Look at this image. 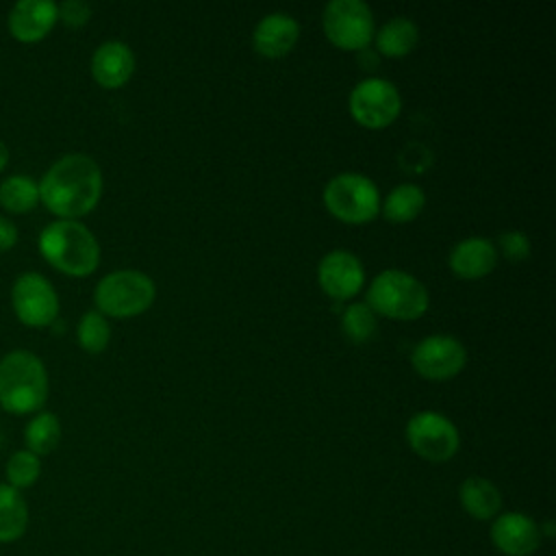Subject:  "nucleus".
Instances as JSON below:
<instances>
[{
    "mask_svg": "<svg viewBox=\"0 0 556 556\" xmlns=\"http://www.w3.org/2000/svg\"><path fill=\"white\" fill-rule=\"evenodd\" d=\"M410 363L428 380H447L465 367L467 350L456 337L430 334L413 348Z\"/></svg>",
    "mask_w": 556,
    "mask_h": 556,
    "instance_id": "nucleus-11",
    "label": "nucleus"
},
{
    "mask_svg": "<svg viewBox=\"0 0 556 556\" xmlns=\"http://www.w3.org/2000/svg\"><path fill=\"white\" fill-rule=\"evenodd\" d=\"M458 500H460L463 510L478 521L495 519L502 513L500 489L482 476L465 478L458 486Z\"/></svg>",
    "mask_w": 556,
    "mask_h": 556,
    "instance_id": "nucleus-18",
    "label": "nucleus"
},
{
    "mask_svg": "<svg viewBox=\"0 0 556 556\" xmlns=\"http://www.w3.org/2000/svg\"><path fill=\"white\" fill-rule=\"evenodd\" d=\"M497 263L495 245L484 237L460 239L450 252V267L456 276L465 280H476L486 276Z\"/></svg>",
    "mask_w": 556,
    "mask_h": 556,
    "instance_id": "nucleus-17",
    "label": "nucleus"
},
{
    "mask_svg": "<svg viewBox=\"0 0 556 556\" xmlns=\"http://www.w3.org/2000/svg\"><path fill=\"white\" fill-rule=\"evenodd\" d=\"M48 391V369L35 352L20 348L0 358V410L35 415L43 410Z\"/></svg>",
    "mask_w": 556,
    "mask_h": 556,
    "instance_id": "nucleus-3",
    "label": "nucleus"
},
{
    "mask_svg": "<svg viewBox=\"0 0 556 556\" xmlns=\"http://www.w3.org/2000/svg\"><path fill=\"white\" fill-rule=\"evenodd\" d=\"M28 504L22 491L0 482V543H15L28 528Z\"/></svg>",
    "mask_w": 556,
    "mask_h": 556,
    "instance_id": "nucleus-19",
    "label": "nucleus"
},
{
    "mask_svg": "<svg viewBox=\"0 0 556 556\" xmlns=\"http://www.w3.org/2000/svg\"><path fill=\"white\" fill-rule=\"evenodd\" d=\"M491 543L504 556H532L541 547L539 523L519 510L500 513L489 530Z\"/></svg>",
    "mask_w": 556,
    "mask_h": 556,
    "instance_id": "nucleus-12",
    "label": "nucleus"
},
{
    "mask_svg": "<svg viewBox=\"0 0 556 556\" xmlns=\"http://www.w3.org/2000/svg\"><path fill=\"white\" fill-rule=\"evenodd\" d=\"M324 33L343 50H365L374 39V13L361 0H330L324 7Z\"/></svg>",
    "mask_w": 556,
    "mask_h": 556,
    "instance_id": "nucleus-8",
    "label": "nucleus"
},
{
    "mask_svg": "<svg viewBox=\"0 0 556 556\" xmlns=\"http://www.w3.org/2000/svg\"><path fill=\"white\" fill-rule=\"evenodd\" d=\"M61 443V421L52 410L35 413L24 426V445L28 452L48 456Z\"/></svg>",
    "mask_w": 556,
    "mask_h": 556,
    "instance_id": "nucleus-21",
    "label": "nucleus"
},
{
    "mask_svg": "<svg viewBox=\"0 0 556 556\" xmlns=\"http://www.w3.org/2000/svg\"><path fill=\"white\" fill-rule=\"evenodd\" d=\"M11 308L20 324L48 328L59 319L61 302L54 285L39 271H22L11 285Z\"/></svg>",
    "mask_w": 556,
    "mask_h": 556,
    "instance_id": "nucleus-7",
    "label": "nucleus"
},
{
    "mask_svg": "<svg viewBox=\"0 0 556 556\" xmlns=\"http://www.w3.org/2000/svg\"><path fill=\"white\" fill-rule=\"evenodd\" d=\"M374 37L378 52L384 56H406L419 41V28L408 17H391Z\"/></svg>",
    "mask_w": 556,
    "mask_h": 556,
    "instance_id": "nucleus-20",
    "label": "nucleus"
},
{
    "mask_svg": "<svg viewBox=\"0 0 556 556\" xmlns=\"http://www.w3.org/2000/svg\"><path fill=\"white\" fill-rule=\"evenodd\" d=\"M500 250L502 254L510 261V263H521L530 256V239L519 232V230H508V232H502L500 239Z\"/></svg>",
    "mask_w": 556,
    "mask_h": 556,
    "instance_id": "nucleus-27",
    "label": "nucleus"
},
{
    "mask_svg": "<svg viewBox=\"0 0 556 556\" xmlns=\"http://www.w3.org/2000/svg\"><path fill=\"white\" fill-rule=\"evenodd\" d=\"M41 476V458L33 452H28L26 447L22 450H15L9 460L4 463V478H7V484L17 489V491H24V489H30Z\"/></svg>",
    "mask_w": 556,
    "mask_h": 556,
    "instance_id": "nucleus-25",
    "label": "nucleus"
},
{
    "mask_svg": "<svg viewBox=\"0 0 556 556\" xmlns=\"http://www.w3.org/2000/svg\"><path fill=\"white\" fill-rule=\"evenodd\" d=\"M400 163L408 172H424L432 163V156L421 143H408V150L404 148L400 154Z\"/></svg>",
    "mask_w": 556,
    "mask_h": 556,
    "instance_id": "nucleus-29",
    "label": "nucleus"
},
{
    "mask_svg": "<svg viewBox=\"0 0 556 556\" xmlns=\"http://www.w3.org/2000/svg\"><path fill=\"white\" fill-rule=\"evenodd\" d=\"M9 159H11V152H9V146L0 139V174L7 169L9 165Z\"/></svg>",
    "mask_w": 556,
    "mask_h": 556,
    "instance_id": "nucleus-31",
    "label": "nucleus"
},
{
    "mask_svg": "<svg viewBox=\"0 0 556 556\" xmlns=\"http://www.w3.org/2000/svg\"><path fill=\"white\" fill-rule=\"evenodd\" d=\"M539 530H541V536L545 534V536H554V523L552 521H547L545 526H539Z\"/></svg>",
    "mask_w": 556,
    "mask_h": 556,
    "instance_id": "nucleus-32",
    "label": "nucleus"
},
{
    "mask_svg": "<svg viewBox=\"0 0 556 556\" xmlns=\"http://www.w3.org/2000/svg\"><path fill=\"white\" fill-rule=\"evenodd\" d=\"M37 250L48 265L74 278L93 274L100 263V243L78 219H54L43 226Z\"/></svg>",
    "mask_w": 556,
    "mask_h": 556,
    "instance_id": "nucleus-2",
    "label": "nucleus"
},
{
    "mask_svg": "<svg viewBox=\"0 0 556 556\" xmlns=\"http://www.w3.org/2000/svg\"><path fill=\"white\" fill-rule=\"evenodd\" d=\"M324 204L341 222L365 224L380 213V193L371 178L358 172H341L326 182Z\"/></svg>",
    "mask_w": 556,
    "mask_h": 556,
    "instance_id": "nucleus-6",
    "label": "nucleus"
},
{
    "mask_svg": "<svg viewBox=\"0 0 556 556\" xmlns=\"http://www.w3.org/2000/svg\"><path fill=\"white\" fill-rule=\"evenodd\" d=\"M91 76L104 89H117L128 83L135 72L132 50L117 39L100 43L91 54Z\"/></svg>",
    "mask_w": 556,
    "mask_h": 556,
    "instance_id": "nucleus-15",
    "label": "nucleus"
},
{
    "mask_svg": "<svg viewBox=\"0 0 556 556\" xmlns=\"http://www.w3.org/2000/svg\"><path fill=\"white\" fill-rule=\"evenodd\" d=\"M156 287L152 278L139 269H117L98 280L93 289L96 311L104 317H135L150 308Z\"/></svg>",
    "mask_w": 556,
    "mask_h": 556,
    "instance_id": "nucleus-5",
    "label": "nucleus"
},
{
    "mask_svg": "<svg viewBox=\"0 0 556 556\" xmlns=\"http://www.w3.org/2000/svg\"><path fill=\"white\" fill-rule=\"evenodd\" d=\"M39 204V185L26 174L4 176L0 182V206L11 215L30 213Z\"/></svg>",
    "mask_w": 556,
    "mask_h": 556,
    "instance_id": "nucleus-22",
    "label": "nucleus"
},
{
    "mask_svg": "<svg viewBox=\"0 0 556 556\" xmlns=\"http://www.w3.org/2000/svg\"><path fill=\"white\" fill-rule=\"evenodd\" d=\"M406 439L410 450L430 463L450 460L460 445L458 428L437 410L415 413L406 424Z\"/></svg>",
    "mask_w": 556,
    "mask_h": 556,
    "instance_id": "nucleus-9",
    "label": "nucleus"
},
{
    "mask_svg": "<svg viewBox=\"0 0 556 556\" xmlns=\"http://www.w3.org/2000/svg\"><path fill=\"white\" fill-rule=\"evenodd\" d=\"M59 22L56 2L52 0H20L7 15L9 35L20 43H37L50 35Z\"/></svg>",
    "mask_w": 556,
    "mask_h": 556,
    "instance_id": "nucleus-14",
    "label": "nucleus"
},
{
    "mask_svg": "<svg viewBox=\"0 0 556 556\" xmlns=\"http://www.w3.org/2000/svg\"><path fill=\"white\" fill-rule=\"evenodd\" d=\"M298 37H300V24L295 22V17L282 11H274V13H267L256 24L252 41L258 54L278 59V56H285L295 46Z\"/></svg>",
    "mask_w": 556,
    "mask_h": 556,
    "instance_id": "nucleus-16",
    "label": "nucleus"
},
{
    "mask_svg": "<svg viewBox=\"0 0 556 556\" xmlns=\"http://www.w3.org/2000/svg\"><path fill=\"white\" fill-rule=\"evenodd\" d=\"M76 341L89 354L104 352L111 341V326H109L106 317L96 308L83 313V317L78 319V326H76Z\"/></svg>",
    "mask_w": 556,
    "mask_h": 556,
    "instance_id": "nucleus-24",
    "label": "nucleus"
},
{
    "mask_svg": "<svg viewBox=\"0 0 556 556\" xmlns=\"http://www.w3.org/2000/svg\"><path fill=\"white\" fill-rule=\"evenodd\" d=\"M317 280L326 295L334 300H350L365 285V267L356 254L348 250H332L321 256Z\"/></svg>",
    "mask_w": 556,
    "mask_h": 556,
    "instance_id": "nucleus-13",
    "label": "nucleus"
},
{
    "mask_svg": "<svg viewBox=\"0 0 556 556\" xmlns=\"http://www.w3.org/2000/svg\"><path fill=\"white\" fill-rule=\"evenodd\" d=\"M39 202L56 219H78L96 208L102 195V169L85 152L59 156L41 176Z\"/></svg>",
    "mask_w": 556,
    "mask_h": 556,
    "instance_id": "nucleus-1",
    "label": "nucleus"
},
{
    "mask_svg": "<svg viewBox=\"0 0 556 556\" xmlns=\"http://www.w3.org/2000/svg\"><path fill=\"white\" fill-rule=\"evenodd\" d=\"M341 328L354 343H365L376 334L378 319L367 302H354L341 313Z\"/></svg>",
    "mask_w": 556,
    "mask_h": 556,
    "instance_id": "nucleus-26",
    "label": "nucleus"
},
{
    "mask_svg": "<svg viewBox=\"0 0 556 556\" xmlns=\"http://www.w3.org/2000/svg\"><path fill=\"white\" fill-rule=\"evenodd\" d=\"M59 22H63L70 28H80L91 20V4L85 0H65L56 4Z\"/></svg>",
    "mask_w": 556,
    "mask_h": 556,
    "instance_id": "nucleus-28",
    "label": "nucleus"
},
{
    "mask_svg": "<svg viewBox=\"0 0 556 556\" xmlns=\"http://www.w3.org/2000/svg\"><path fill=\"white\" fill-rule=\"evenodd\" d=\"M367 304L374 313L391 319H417L428 308V291L413 274L384 269L371 280Z\"/></svg>",
    "mask_w": 556,
    "mask_h": 556,
    "instance_id": "nucleus-4",
    "label": "nucleus"
},
{
    "mask_svg": "<svg viewBox=\"0 0 556 556\" xmlns=\"http://www.w3.org/2000/svg\"><path fill=\"white\" fill-rule=\"evenodd\" d=\"M424 204H426V195H424L421 187H417L413 182H402V185H395L387 193L380 208L389 222L404 224V222L415 219L421 213Z\"/></svg>",
    "mask_w": 556,
    "mask_h": 556,
    "instance_id": "nucleus-23",
    "label": "nucleus"
},
{
    "mask_svg": "<svg viewBox=\"0 0 556 556\" xmlns=\"http://www.w3.org/2000/svg\"><path fill=\"white\" fill-rule=\"evenodd\" d=\"M17 239H20L17 226L7 215H0V254L13 250L17 245Z\"/></svg>",
    "mask_w": 556,
    "mask_h": 556,
    "instance_id": "nucleus-30",
    "label": "nucleus"
},
{
    "mask_svg": "<svg viewBox=\"0 0 556 556\" xmlns=\"http://www.w3.org/2000/svg\"><path fill=\"white\" fill-rule=\"evenodd\" d=\"M350 113L365 128H384L402 111L397 87L387 78H363L350 91Z\"/></svg>",
    "mask_w": 556,
    "mask_h": 556,
    "instance_id": "nucleus-10",
    "label": "nucleus"
}]
</instances>
